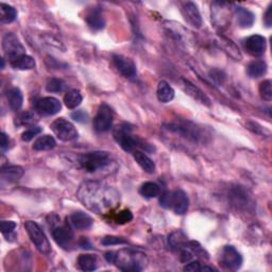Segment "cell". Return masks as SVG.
<instances>
[{"label": "cell", "instance_id": "cell-45", "mask_svg": "<svg viewBox=\"0 0 272 272\" xmlns=\"http://www.w3.org/2000/svg\"><path fill=\"white\" fill-rule=\"evenodd\" d=\"M264 22H265L267 27H271V24H272V4L269 6L268 10L265 13V16H264Z\"/></svg>", "mask_w": 272, "mask_h": 272}, {"label": "cell", "instance_id": "cell-17", "mask_svg": "<svg viewBox=\"0 0 272 272\" xmlns=\"http://www.w3.org/2000/svg\"><path fill=\"white\" fill-rule=\"evenodd\" d=\"M22 176V167L16 165L4 166L2 168V172H0V183H2V186L4 187L6 185L17 182Z\"/></svg>", "mask_w": 272, "mask_h": 272}, {"label": "cell", "instance_id": "cell-6", "mask_svg": "<svg viewBox=\"0 0 272 272\" xmlns=\"http://www.w3.org/2000/svg\"><path fill=\"white\" fill-rule=\"evenodd\" d=\"M167 129L194 142H198L202 138L199 128L190 122H174L169 124Z\"/></svg>", "mask_w": 272, "mask_h": 272}, {"label": "cell", "instance_id": "cell-7", "mask_svg": "<svg viewBox=\"0 0 272 272\" xmlns=\"http://www.w3.org/2000/svg\"><path fill=\"white\" fill-rule=\"evenodd\" d=\"M51 130L56 135L58 140L63 142H70L78 138V131L74 126L64 118H58L51 124Z\"/></svg>", "mask_w": 272, "mask_h": 272}, {"label": "cell", "instance_id": "cell-41", "mask_svg": "<svg viewBox=\"0 0 272 272\" xmlns=\"http://www.w3.org/2000/svg\"><path fill=\"white\" fill-rule=\"evenodd\" d=\"M133 219V215L130 210H122L119 212V214L115 217L116 224H124L126 222H130V221Z\"/></svg>", "mask_w": 272, "mask_h": 272}, {"label": "cell", "instance_id": "cell-15", "mask_svg": "<svg viewBox=\"0 0 272 272\" xmlns=\"http://www.w3.org/2000/svg\"><path fill=\"white\" fill-rule=\"evenodd\" d=\"M244 49L253 56H260L265 54L266 38L258 34L251 36L244 40Z\"/></svg>", "mask_w": 272, "mask_h": 272}, {"label": "cell", "instance_id": "cell-26", "mask_svg": "<svg viewBox=\"0 0 272 272\" xmlns=\"http://www.w3.org/2000/svg\"><path fill=\"white\" fill-rule=\"evenodd\" d=\"M218 44L220 45L221 48H224L226 50V52L228 54H230L233 58H235L236 61H240V60H242L240 51L231 40L221 36V38H218Z\"/></svg>", "mask_w": 272, "mask_h": 272}, {"label": "cell", "instance_id": "cell-11", "mask_svg": "<svg viewBox=\"0 0 272 272\" xmlns=\"http://www.w3.org/2000/svg\"><path fill=\"white\" fill-rule=\"evenodd\" d=\"M113 63L116 67V70L120 72L124 78L134 80L138 76V70L134 62L130 58H126L122 54H114L113 56Z\"/></svg>", "mask_w": 272, "mask_h": 272}, {"label": "cell", "instance_id": "cell-30", "mask_svg": "<svg viewBox=\"0 0 272 272\" xmlns=\"http://www.w3.org/2000/svg\"><path fill=\"white\" fill-rule=\"evenodd\" d=\"M56 140L50 135H42L33 144V149L36 151H47L56 147Z\"/></svg>", "mask_w": 272, "mask_h": 272}, {"label": "cell", "instance_id": "cell-5", "mask_svg": "<svg viewBox=\"0 0 272 272\" xmlns=\"http://www.w3.org/2000/svg\"><path fill=\"white\" fill-rule=\"evenodd\" d=\"M24 228L27 230V233L29 235V237L31 238L32 242L36 244V249L42 253V254H49L51 252V246H50V242L48 240V238L46 237L45 233L42 232V230L40 228V226L34 222V221H26L24 224Z\"/></svg>", "mask_w": 272, "mask_h": 272}, {"label": "cell", "instance_id": "cell-16", "mask_svg": "<svg viewBox=\"0 0 272 272\" xmlns=\"http://www.w3.org/2000/svg\"><path fill=\"white\" fill-rule=\"evenodd\" d=\"M182 14L185 20L194 28L199 29L202 26V17L197 4L194 2H185L182 6Z\"/></svg>", "mask_w": 272, "mask_h": 272}, {"label": "cell", "instance_id": "cell-23", "mask_svg": "<svg viewBox=\"0 0 272 272\" xmlns=\"http://www.w3.org/2000/svg\"><path fill=\"white\" fill-rule=\"evenodd\" d=\"M133 156L135 160L138 162V164L142 168L144 172L147 174H154L156 172V164L144 152L136 150L133 152Z\"/></svg>", "mask_w": 272, "mask_h": 272}, {"label": "cell", "instance_id": "cell-43", "mask_svg": "<svg viewBox=\"0 0 272 272\" xmlns=\"http://www.w3.org/2000/svg\"><path fill=\"white\" fill-rule=\"evenodd\" d=\"M72 118L74 119V120L78 122H86L88 119V114L86 112H84L83 110H76V112H74L72 114Z\"/></svg>", "mask_w": 272, "mask_h": 272}, {"label": "cell", "instance_id": "cell-12", "mask_svg": "<svg viewBox=\"0 0 272 272\" xmlns=\"http://www.w3.org/2000/svg\"><path fill=\"white\" fill-rule=\"evenodd\" d=\"M224 265L230 270H238L242 265V256L233 246H226L221 255Z\"/></svg>", "mask_w": 272, "mask_h": 272}, {"label": "cell", "instance_id": "cell-27", "mask_svg": "<svg viewBox=\"0 0 272 272\" xmlns=\"http://www.w3.org/2000/svg\"><path fill=\"white\" fill-rule=\"evenodd\" d=\"M12 67L14 70H30L32 68L36 67V61L34 58L30 56L24 54L20 58H17L14 60L13 62H11Z\"/></svg>", "mask_w": 272, "mask_h": 272}, {"label": "cell", "instance_id": "cell-24", "mask_svg": "<svg viewBox=\"0 0 272 272\" xmlns=\"http://www.w3.org/2000/svg\"><path fill=\"white\" fill-rule=\"evenodd\" d=\"M6 99L8 102V106L12 110H20L24 104V96L20 88H13L8 90L6 92Z\"/></svg>", "mask_w": 272, "mask_h": 272}, {"label": "cell", "instance_id": "cell-40", "mask_svg": "<svg viewBox=\"0 0 272 272\" xmlns=\"http://www.w3.org/2000/svg\"><path fill=\"white\" fill-rule=\"evenodd\" d=\"M42 132V128L40 126H32L29 130L24 131L22 135V140L24 142H30L32 140L36 135H38Z\"/></svg>", "mask_w": 272, "mask_h": 272}, {"label": "cell", "instance_id": "cell-21", "mask_svg": "<svg viewBox=\"0 0 272 272\" xmlns=\"http://www.w3.org/2000/svg\"><path fill=\"white\" fill-rule=\"evenodd\" d=\"M235 14H236V18L237 22L240 24V28H251L254 20H255V16L254 14L246 8L244 6H237L235 8Z\"/></svg>", "mask_w": 272, "mask_h": 272}, {"label": "cell", "instance_id": "cell-47", "mask_svg": "<svg viewBox=\"0 0 272 272\" xmlns=\"http://www.w3.org/2000/svg\"><path fill=\"white\" fill-rule=\"evenodd\" d=\"M2 148L4 150H6L8 147V138L6 133H2Z\"/></svg>", "mask_w": 272, "mask_h": 272}, {"label": "cell", "instance_id": "cell-20", "mask_svg": "<svg viewBox=\"0 0 272 272\" xmlns=\"http://www.w3.org/2000/svg\"><path fill=\"white\" fill-rule=\"evenodd\" d=\"M67 220L70 226L74 230H88L92 226V218L83 212H74Z\"/></svg>", "mask_w": 272, "mask_h": 272}, {"label": "cell", "instance_id": "cell-10", "mask_svg": "<svg viewBox=\"0 0 272 272\" xmlns=\"http://www.w3.org/2000/svg\"><path fill=\"white\" fill-rule=\"evenodd\" d=\"M113 118H114L113 110L106 104H102L98 110V113L95 119H94V128H95V130L97 132L100 133L106 132L112 128Z\"/></svg>", "mask_w": 272, "mask_h": 272}, {"label": "cell", "instance_id": "cell-2", "mask_svg": "<svg viewBox=\"0 0 272 272\" xmlns=\"http://www.w3.org/2000/svg\"><path fill=\"white\" fill-rule=\"evenodd\" d=\"M142 255L132 251H110L106 253V260L110 264H116L124 271H140L142 269Z\"/></svg>", "mask_w": 272, "mask_h": 272}, {"label": "cell", "instance_id": "cell-14", "mask_svg": "<svg viewBox=\"0 0 272 272\" xmlns=\"http://www.w3.org/2000/svg\"><path fill=\"white\" fill-rule=\"evenodd\" d=\"M228 4L226 2H215L212 6V22L215 24L217 28H224L228 24L230 20V13L226 8Z\"/></svg>", "mask_w": 272, "mask_h": 272}, {"label": "cell", "instance_id": "cell-25", "mask_svg": "<svg viewBox=\"0 0 272 272\" xmlns=\"http://www.w3.org/2000/svg\"><path fill=\"white\" fill-rule=\"evenodd\" d=\"M158 99L163 102V104H168L174 98V90L170 86V84L167 81H160L158 85Z\"/></svg>", "mask_w": 272, "mask_h": 272}, {"label": "cell", "instance_id": "cell-32", "mask_svg": "<svg viewBox=\"0 0 272 272\" xmlns=\"http://www.w3.org/2000/svg\"><path fill=\"white\" fill-rule=\"evenodd\" d=\"M83 100L82 94L79 90H72L66 92L64 97V104L68 108H78Z\"/></svg>", "mask_w": 272, "mask_h": 272}, {"label": "cell", "instance_id": "cell-34", "mask_svg": "<svg viewBox=\"0 0 272 272\" xmlns=\"http://www.w3.org/2000/svg\"><path fill=\"white\" fill-rule=\"evenodd\" d=\"M232 198L234 200L235 206H237L238 208H242V206L246 208V204H248L249 202L248 197H246V194L242 188H236L235 190H233Z\"/></svg>", "mask_w": 272, "mask_h": 272}, {"label": "cell", "instance_id": "cell-38", "mask_svg": "<svg viewBox=\"0 0 272 272\" xmlns=\"http://www.w3.org/2000/svg\"><path fill=\"white\" fill-rule=\"evenodd\" d=\"M34 122V117L31 113L24 112L16 117L15 124L17 126H29Z\"/></svg>", "mask_w": 272, "mask_h": 272}, {"label": "cell", "instance_id": "cell-42", "mask_svg": "<svg viewBox=\"0 0 272 272\" xmlns=\"http://www.w3.org/2000/svg\"><path fill=\"white\" fill-rule=\"evenodd\" d=\"M16 228L14 221H2V232L4 235H11Z\"/></svg>", "mask_w": 272, "mask_h": 272}, {"label": "cell", "instance_id": "cell-22", "mask_svg": "<svg viewBox=\"0 0 272 272\" xmlns=\"http://www.w3.org/2000/svg\"><path fill=\"white\" fill-rule=\"evenodd\" d=\"M85 20H86V22L90 26V28L95 31L102 30L106 26L104 17L102 15L100 8H92V10L86 15V17H85Z\"/></svg>", "mask_w": 272, "mask_h": 272}, {"label": "cell", "instance_id": "cell-35", "mask_svg": "<svg viewBox=\"0 0 272 272\" xmlns=\"http://www.w3.org/2000/svg\"><path fill=\"white\" fill-rule=\"evenodd\" d=\"M67 84L61 80V79H51L47 85H46V90L49 92H62L66 90Z\"/></svg>", "mask_w": 272, "mask_h": 272}, {"label": "cell", "instance_id": "cell-9", "mask_svg": "<svg viewBox=\"0 0 272 272\" xmlns=\"http://www.w3.org/2000/svg\"><path fill=\"white\" fill-rule=\"evenodd\" d=\"M2 48L6 56L10 60V63L24 54V48L14 33H6L4 36Z\"/></svg>", "mask_w": 272, "mask_h": 272}, {"label": "cell", "instance_id": "cell-46", "mask_svg": "<svg viewBox=\"0 0 272 272\" xmlns=\"http://www.w3.org/2000/svg\"><path fill=\"white\" fill-rule=\"evenodd\" d=\"M79 244H80L81 248H83V249H92V244H90V242L86 240V238L82 237V240H80Z\"/></svg>", "mask_w": 272, "mask_h": 272}, {"label": "cell", "instance_id": "cell-37", "mask_svg": "<svg viewBox=\"0 0 272 272\" xmlns=\"http://www.w3.org/2000/svg\"><path fill=\"white\" fill-rule=\"evenodd\" d=\"M186 240V237L181 232H176L169 236V244L172 248H176V246H184Z\"/></svg>", "mask_w": 272, "mask_h": 272}, {"label": "cell", "instance_id": "cell-1", "mask_svg": "<svg viewBox=\"0 0 272 272\" xmlns=\"http://www.w3.org/2000/svg\"><path fill=\"white\" fill-rule=\"evenodd\" d=\"M76 197L88 210L104 214L118 206L120 194L112 186L98 181H86L80 185Z\"/></svg>", "mask_w": 272, "mask_h": 272}, {"label": "cell", "instance_id": "cell-4", "mask_svg": "<svg viewBox=\"0 0 272 272\" xmlns=\"http://www.w3.org/2000/svg\"><path fill=\"white\" fill-rule=\"evenodd\" d=\"M160 206L167 210H172L178 215H184L190 206L188 197L181 190L163 194L160 199Z\"/></svg>", "mask_w": 272, "mask_h": 272}, {"label": "cell", "instance_id": "cell-18", "mask_svg": "<svg viewBox=\"0 0 272 272\" xmlns=\"http://www.w3.org/2000/svg\"><path fill=\"white\" fill-rule=\"evenodd\" d=\"M54 242L64 249H68L74 242V233L70 226H58L52 232Z\"/></svg>", "mask_w": 272, "mask_h": 272}, {"label": "cell", "instance_id": "cell-28", "mask_svg": "<svg viewBox=\"0 0 272 272\" xmlns=\"http://www.w3.org/2000/svg\"><path fill=\"white\" fill-rule=\"evenodd\" d=\"M267 72V64L266 62L262 61V60H256L253 61L246 67V74H249L251 78H260V76H264Z\"/></svg>", "mask_w": 272, "mask_h": 272}, {"label": "cell", "instance_id": "cell-13", "mask_svg": "<svg viewBox=\"0 0 272 272\" xmlns=\"http://www.w3.org/2000/svg\"><path fill=\"white\" fill-rule=\"evenodd\" d=\"M62 108L60 100L54 97H44L36 101V110L38 113L44 116H52L58 114Z\"/></svg>", "mask_w": 272, "mask_h": 272}, {"label": "cell", "instance_id": "cell-44", "mask_svg": "<svg viewBox=\"0 0 272 272\" xmlns=\"http://www.w3.org/2000/svg\"><path fill=\"white\" fill-rule=\"evenodd\" d=\"M184 270L185 271H200L201 270V267H200V262L198 260H194V262H188V265H186L184 267Z\"/></svg>", "mask_w": 272, "mask_h": 272}, {"label": "cell", "instance_id": "cell-19", "mask_svg": "<svg viewBox=\"0 0 272 272\" xmlns=\"http://www.w3.org/2000/svg\"><path fill=\"white\" fill-rule=\"evenodd\" d=\"M181 83H182V88L187 95H190L196 101L200 102V104L204 106H210V99L199 88H197L194 84H192L190 81L186 79H181Z\"/></svg>", "mask_w": 272, "mask_h": 272}, {"label": "cell", "instance_id": "cell-33", "mask_svg": "<svg viewBox=\"0 0 272 272\" xmlns=\"http://www.w3.org/2000/svg\"><path fill=\"white\" fill-rule=\"evenodd\" d=\"M140 192L142 197L147 198V199H151V198L158 197L160 192V186L156 183L146 182L142 185Z\"/></svg>", "mask_w": 272, "mask_h": 272}, {"label": "cell", "instance_id": "cell-29", "mask_svg": "<svg viewBox=\"0 0 272 272\" xmlns=\"http://www.w3.org/2000/svg\"><path fill=\"white\" fill-rule=\"evenodd\" d=\"M78 266L83 271H94L97 269V258L92 254H82L78 258Z\"/></svg>", "mask_w": 272, "mask_h": 272}, {"label": "cell", "instance_id": "cell-36", "mask_svg": "<svg viewBox=\"0 0 272 272\" xmlns=\"http://www.w3.org/2000/svg\"><path fill=\"white\" fill-rule=\"evenodd\" d=\"M272 83L270 80H266L260 85V97L265 101H271L272 99Z\"/></svg>", "mask_w": 272, "mask_h": 272}, {"label": "cell", "instance_id": "cell-31", "mask_svg": "<svg viewBox=\"0 0 272 272\" xmlns=\"http://www.w3.org/2000/svg\"><path fill=\"white\" fill-rule=\"evenodd\" d=\"M17 17L16 10L8 4H0V22L2 24L13 22Z\"/></svg>", "mask_w": 272, "mask_h": 272}, {"label": "cell", "instance_id": "cell-3", "mask_svg": "<svg viewBox=\"0 0 272 272\" xmlns=\"http://www.w3.org/2000/svg\"><path fill=\"white\" fill-rule=\"evenodd\" d=\"M112 163V156L106 151H92L84 153L79 158L80 166L88 172H96Z\"/></svg>", "mask_w": 272, "mask_h": 272}, {"label": "cell", "instance_id": "cell-39", "mask_svg": "<svg viewBox=\"0 0 272 272\" xmlns=\"http://www.w3.org/2000/svg\"><path fill=\"white\" fill-rule=\"evenodd\" d=\"M101 244L104 246H115V244H128V242L122 237L106 236L104 238H102Z\"/></svg>", "mask_w": 272, "mask_h": 272}, {"label": "cell", "instance_id": "cell-8", "mask_svg": "<svg viewBox=\"0 0 272 272\" xmlns=\"http://www.w3.org/2000/svg\"><path fill=\"white\" fill-rule=\"evenodd\" d=\"M113 135L119 146L126 152L133 151L138 146V142L132 136V129L128 124L117 126L113 131Z\"/></svg>", "mask_w": 272, "mask_h": 272}]
</instances>
